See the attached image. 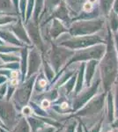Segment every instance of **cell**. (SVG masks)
<instances>
[{
	"label": "cell",
	"instance_id": "cell-7",
	"mask_svg": "<svg viewBox=\"0 0 118 132\" xmlns=\"http://www.w3.org/2000/svg\"><path fill=\"white\" fill-rule=\"evenodd\" d=\"M88 2H90L91 4H93V3H95V2H96V0H89Z\"/></svg>",
	"mask_w": 118,
	"mask_h": 132
},
{
	"label": "cell",
	"instance_id": "cell-3",
	"mask_svg": "<svg viewBox=\"0 0 118 132\" xmlns=\"http://www.w3.org/2000/svg\"><path fill=\"white\" fill-rule=\"evenodd\" d=\"M49 106H50V102H49L48 100H43V101H42V108H49Z\"/></svg>",
	"mask_w": 118,
	"mask_h": 132
},
{
	"label": "cell",
	"instance_id": "cell-4",
	"mask_svg": "<svg viewBox=\"0 0 118 132\" xmlns=\"http://www.w3.org/2000/svg\"><path fill=\"white\" fill-rule=\"evenodd\" d=\"M67 108H68V103H67V102H63V103L61 104V108H62V109H66Z\"/></svg>",
	"mask_w": 118,
	"mask_h": 132
},
{
	"label": "cell",
	"instance_id": "cell-5",
	"mask_svg": "<svg viewBox=\"0 0 118 132\" xmlns=\"http://www.w3.org/2000/svg\"><path fill=\"white\" fill-rule=\"evenodd\" d=\"M11 75H12V79H15V78L18 77V72H17V71H12V73H11Z\"/></svg>",
	"mask_w": 118,
	"mask_h": 132
},
{
	"label": "cell",
	"instance_id": "cell-6",
	"mask_svg": "<svg viewBox=\"0 0 118 132\" xmlns=\"http://www.w3.org/2000/svg\"><path fill=\"white\" fill-rule=\"evenodd\" d=\"M46 84H47V83H46V80H43V79H42V80H40V86H42V87H43V86H46Z\"/></svg>",
	"mask_w": 118,
	"mask_h": 132
},
{
	"label": "cell",
	"instance_id": "cell-2",
	"mask_svg": "<svg viewBox=\"0 0 118 132\" xmlns=\"http://www.w3.org/2000/svg\"><path fill=\"white\" fill-rule=\"evenodd\" d=\"M31 113H32V109L29 107H25L22 109V114H24V116H30Z\"/></svg>",
	"mask_w": 118,
	"mask_h": 132
},
{
	"label": "cell",
	"instance_id": "cell-1",
	"mask_svg": "<svg viewBox=\"0 0 118 132\" xmlns=\"http://www.w3.org/2000/svg\"><path fill=\"white\" fill-rule=\"evenodd\" d=\"M83 8L85 12H90V11H92V9H93V5H92V4L90 3V2H86V3L84 5Z\"/></svg>",
	"mask_w": 118,
	"mask_h": 132
}]
</instances>
